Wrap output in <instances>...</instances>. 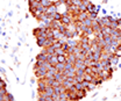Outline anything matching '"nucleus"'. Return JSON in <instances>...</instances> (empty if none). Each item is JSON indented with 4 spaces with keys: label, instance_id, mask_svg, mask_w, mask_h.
Here are the masks:
<instances>
[{
    "label": "nucleus",
    "instance_id": "aec40b11",
    "mask_svg": "<svg viewBox=\"0 0 121 101\" xmlns=\"http://www.w3.org/2000/svg\"><path fill=\"white\" fill-rule=\"evenodd\" d=\"M66 62V55H60L58 56V63H65Z\"/></svg>",
    "mask_w": 121,
    "mask_h": 101
},
{
    "label": "nucleus",
    "instance_id": "412c9836",
    "mask_svg": "<svg viewBox=\"0 0 121 101\" xmlns=\"http://www.w3.org/2000/svg\"><path fill=\"white\" fill-rule=\"evenodd\" d=\"M55 55H57V56H60V55H65V52L63 51L62 48H58V49L55 50Z\"/></svg>",
    "mask_w": 121,
    "mask_h": 101
},
{
    "label": "nucleus",
    "instance_id": "f3484780",
    "mask_svg": "<svg viewBox=\"0 0 121 101\" xmlns=\"http://www.w3.org/2000/svg\"><path fill=\"white\" fill-rule=\"evenodd\" d=\"M52 17H54V20H57V21H60V17H62V14H60V12L52 13Z\"/></svg>",
    "mask_w": 121,
    "mask_h": 101
},
{
    "label": "nucleus",
    "instance_id": "b1692460",
    "mask_svg": "<svg viewBox=\"0 0 121 101\" xmlns=\"http://www.w3.org/2000/svg\"><path fill=\"white\" fill-rule=\"evenodd\" d=\"M71 2H72V5H75V6H80L83 2H82V0H71Z\"/></svg>",
    "mask_w": 121,
    "mask_h": 101
},
{
    "label": "nucleus",
    "instance_id": "9d476101",
    "mask_svg": "<svg viewBox=\"0 0 121 101\" xmlns=\"http://www.w3.org/2000/svg\"><path fill=\"white\" fill-rule=\"evenodd\" d=\"M55 67H56V70H57L58 72H63V71L65 70V63H57V64L55 65Z\"/></svg>",
    "mask_w": 121,
    "mask_h": 101
},
{
    "label": "nucleus",
    "instance_id": "6e6552de",
    "mask_svg": "<svg viewBox=\"0 0 121 101\" xmlns=\"http://www.w3.org/2000/svg\"><path fill=\"white\" fill-rule=\"evenodd\" d=\"M48 57H49V55H45L43 52H40L36 56V60H43V62H45V60H48Z\"/></svg>",
    "mask_w": 121,
    "mask_h": 101
},
{
    "label": "nucleus",
    "instance_id": "423d86ee",
    "mask_svg": "<svg viewBox=\"0 0 121 101\" xmlns=\"http://www.w3.org/2000/svg\"><path fill=\"white\" fill-rule=\"evenodd\" d=\"M86 94H87V89H85V88L77 92V95H78V99H79V100H80V99H84V98L86 97Z\"/></svg>",
    "mask_w": 121,
    "mask_h": 101
},
{
    "label": "nucleus",
    "instance_id": "2eb2a0df",
    "mask_svg": "<svg viewBox=\"0 0 121 101\" xmlns=\"http://www.w3.org/2000/svg\"><path fill=\"white\" fill-rule=\"evenodd\" d=\"M109 27L112 29H118V28H120V26H119V23H118V21L115 20V21H112L111 22V25H109Z\"/></svg>",
    "mask_w": 121,
    "mask_h": 101
},
{
    "label": "nucleus",
    "instance_id": "f03ea898",
    "mask_svg": "<svg viewBox=\"0 0 121 101\" xmlns=\"http://www.w3.org/2000/svg\"><path fill=\"white\" fill-rule=\"evenodd\" d=\"M48 62H49L51 65H54V66H55V65L58 63V56H57V55H55V54H54V55H49V57H48Z\"/></svg>",
    "mask_w": 121,
    "mask_h": 101
},
{
    "label": "nucleus",
    "instance_id": "1a4fd4ad",
    "mask_svg": "<svg viewBox=\"0 0 121 101\" xmlns=\"http://www.w3.org/2000/svg\"><path fill=\"white\" fill-rule=\"evenodd\" d=\"M101 33H103L104 35H111L112 28L108 27V26H104V27H101Z\"/></svg>",
    "mask_w": 121,
    "mask_h": 101
},
{
    "label": "nucleus",
    "instance_id": "c756f323",
    "mask_svg": "<svg viewBox=\"0 0 121 101\" xmlns=\"http://www.w3.org/2000/svg\"><path fill=\"white\" fill-rule=\"evenodd\" d=\"M82 2H83V4L85 5V6H89V5L91 4V1H90V0H82Z\"/></svg>",
    "mask_w": 121,
    "mask_h": 101
},
{
    "label": "nucleus",
    "instance_id": "c9c22d12",
    "mask_svg": "<svg viewBox=\"0 0 121 101\" xmlns=\"http://www.w3.org/2000/svg\"><path fill=\"white\" fill-rule=\"evenodd\" d=\"M14 101H15V100H14Z\"/></svg>",
    "mask_w": 121,
    "mask_h": 101
},
{
    "label": "nucleus",
    "instance_id": "72a5a7b5",
    "mask_svg": "<svg viewBox=\"0 0 121 101\" xmlns=\"http://www.w3.org/2000/svg\"><path fill=\"white\" fill-rule=\"evenodd\" d=\"M103 2H104V4H107V2H108V0H103Z\"/></svg>",
    "mask_w": 121,
    "mask_h": 101
},
{
    "label": "nucleus",
    "instance_id": "9b49d317",
    "mask_svg": "<svg viewBox=\"0 0 121 101\" xmlns=\"http://www.w3.org/2000/svg\"><path fill=\"white\" fill-rule=\"evenodd\" d=\"M41 5H42L43 7H45V8H48V7H50V6L52 5V1H51V0H42V1H41Z\"/></svg>",
    "mask_w": 121,
    "mask_h": 101
},
{
    "label": "nucleus",
    "instance_id": "2f4dec72",
    "mask_svg": "<svg viewBox=\"0 0 121 101\" xmlns=\"http://www.w3.org/2000/svg\"><path fill=\"white\" fill-rule=\"evenodd\" d=\"M117 21H118V23H119V26L121 27V17H119V19H117Z\"/></svg>",
    "mask_w": 121,
    "mask_h": 101
},
{
    "label": "nucleus",
    "instance_id": "dca6fc26",
    "mask_svg": "<svg viewBox=\"0 0 121 101\" xmlns=\"http://www.w3.org/2000/svg\"><path fill=\"white\" fill-rule=\"evenodd\" d=\"M100 56H101V52H93V60L99 62L100 60Z\"/></svg>",
    "mask_w": 121,
    "mask_h": 101
},
{
    "label": "nucleus",
    "instance_id": "f704fd0d",
    "mask_svg": "<svg viewBox=\"0 0 121 101\" xmlns=\"http://www.w3.org/2000/svg\"><path fill=\"white\" fill-rule=\"evenodd\" d=\"M118 65H119V67H120V69H121V63H120V64H118Z\"/></svg>",
    "mask_w": 121,
    "mask_h": 101
},
{
    "label": "nucleus",
    "instance_id": "f257e3e1",
    "mask_svg": "<svg viewBox=\"0 0 121 101\" xmlns=\"http://www.w3.org/2000/svg\"><path fill=\"white\" fill-rule=\"evenodd\" d=\"M75 67H76V70H84L85 71L86 65L84 63V59H78L77 58V60H76V63H75Z\"/></svg>",
    "mask_w": 121,
    "mask_h": 101
},
{
    "label": "nucleus",
    "instance_id": "393cba45",
    "mask_svg": "<svg viewBox=\"0 0 121 101\" xmlns=\"http://www.w3.org/2000/svg\"><path fill=\"white\" fill-rule=\"evenodd\" d=\"M95 87H97V86H95V85H94L93 83H90V85L87 86V88H86V89H87V92H90V91H93V89H94Z\"/></svg>",
    "mask_w": 121,
    "mask_h": 101
},
{
    "label": "nucleus",
    "instance_id": "a878e982",
    "mask_svg": "<svg viewBox=\"0 0 121 101\" xmlns=\"http://www.w3.org/2000/svg\"><path fill=\"white\" fill-rule=\"evenodd\" d=\"M60 94H56V93H54V94H52V100L54 101H60Z\"/></svg>",
    "mask_w": 121,
    "mask_h": 101
},
{
    "label": "nucleus",
    "instance_id": "6ab92c4d",
    "mask_svg": "<svg viewBox=\"0 0 121 101\" xmlns=\"http://www.w3.org/2000/svg\"><path fill=\"white\" fill-rule=\"evenodd\" d=\"M89 17H90L91 20H95V19H98V13H97V12L89 13Z\"/></svg>",
    "mask_w": 121,
    "mask_h": 101
},
{
    "label": "nucleus",
    "instance_id": "7c9ffc66",
    "mask_svg": "<svg viewBox=\"0 0 121 101\" xmlns=\"http://www.w3.org/2000/svg\"><path fill=\"white\" fill-rule=\"evenodd\" d=\"M0 73H2V74H5V73H6V71H5V69H4V67H0Z\"/></svg>",
    "mask_w": 121,
    "mask_h": 101
},
{
    "label": "nucleus",
    "instance_id": "c85d7f7f",
    "mask_svg": "<svg viewBox=\"0 0 121 101\" xmlns=\"http://www.w3.org/2000/svg\"><path fill=\"white\" fill-rule=\"evenodd\" d=\"M2 88H6V84H5V81L1 79V80H0V89H2Z\"/></svg>",
    "mask_w": 121,
    "mask_h": 101
},
{
    "label": "nucleus",
    "instance_id": "a211bd4d",
    "mask_svg": "<svg viewBox=\"0 0 121 101\" xmlns=\"http://www.w3.org/2000/svg\"><path fill=\"white\" fill-rule=\"evenodd\" d=\"M84 80V76H78V74H76L75 76V81L76 83H82Z\"/></svg>",
    "mask_w": 121,
    "mask_h": 101
},
{
    "label": "nucleus",
    "instance_id": "7ed1b4c3",
    "mask_svg": "<svg viewBox=\"0 0 121 101\" xmlns=\"http://www.w3.org/2000/svg\"><path fill=\"white\" fill-rule=\"evenodd\" d=\"M56 12H58V8H57V6L54 5V2H52V5L47 8V13H45V14H52V13H56Z\"/></svg>",
    "mask_w": 121,
    "mask_h": 101
},
{
    "label": "nucleus",
    "instance_id": "39448f33",
    "mask_svg": "<svg viewBox=\"0 0 121 101\" xmlns=\"http://www.w3.org/2000/svg\"><path fill=\"white\" fill-rule=\"evenodd\" d=\"M44 93L48 95V97H52V94L55 93V89L52 86H47L44 89Z\"/></svg>",
    "mask_w": 121,
    "mask_h": 101
},
{
    "label": "nucleus",
    "instance_id": "20e7f679",
    "mask_svg": "<svg viewBox=\"0 0 121 101\" xmlns=\"http://www.w3.org/2000/svg\"><path fill=\"white\" fill-rule=\"evenodd\" d=\"M76 60H77V57H76L75 54H68L66 55V62H70V63L75 64Z\"/></svg>",
    "mask_w": 121,
    "mask_h": 101
},
{
    "label": "nucleus",
    "instance_id": "4be33fe9",
    "mask_svg": "<svg viewBox=\"0 0 121 101\" xmlns=\"http://www.w3.org/2000/svg\"><path fill=\"white\" fill-rule=\"evenodd\" d=\"M79 11H80V12H89V11H87V6H85L84 4H82V5L79 6Z\"/></svg>",
    "mask_w": 121,
    "mask_h": 101
},
{
    "label": "nucleus",
    "instance_id": "0eeeda50",
    "mask_svg": "<svg viewBox=\"0 0 121 101\" xmlns=\"http://www.w3.org/2000/svg\"><path fill=\"white\" fill-rule=\"evenodd\" d=\"M89 17V12H80L79 15H78V20L80 21V22H83L85 19H87Z\"/></svg>",
    "mask_w": 121,
    "mask_h": 101
},
{
    "label": "nucleus",
    "instance_id": "f8f14e48",
    "mask_svg": "<svg viewBox=\"0 0 121 101\" xmlns=\"http://www.w3.org/2000/svg\"><path fill=\"white\" fill-rule=\"evenodd\" d=\"M87 11H89V13H92V12H97V6H95V5H93V4L91 2L90 5L87 6Z\"/></svg>",
    "mask_w": 121,
    "mask_h": 101
},
{
    "label": "nucleus",
    "instance_id": "4468645a",
    "mask_svg": "<svg viewBox=\"0 0 121 101\" xmlns=\"http://www.w3.org/2000/svg\"><path fill=\"white\" fill-rule=\"evenodd\" d=\"M92 21H93V20H91L90 17H87V19H85V20L83 21V25H85L86 27H92Z\"/></svg>",
    "mask_w": 121,
    "mask_h": 101
},
{
    "label": "nucleus",
    "instance_id": "473e14b6",
    "mask_svg": "<svg viewBox=\"0 0 121 101\" xmlns=\"http://www.w3.org/2000/svg\"><path fill=\"white\" fill-rule=\"evenodd\" d=\"M60 101H69V99H60Z\"/></svg>",
    "mask_w": 121,
    "mask_h": 101
},
{
    "label": "nucleus",
    "instance_id": "5701e85b",
    "mask_svg": "<svg viewBox=\"0 0 121 101\" xmlns=\"http://www.w3.org/2000/svg\"><path fill=\"white\" fill-rule=\"evenodd\" d=\"M75 86H76V88H77L78 91L84 89V86H83V84H82V83H75Z\"/></svg>",
    "mask_w": 121,
    "mask_h": 101
},
{
    "label": "nucleus",
    "instance_id": "bb28decb",
    "mask_svg": "<svg viewBox=\"0 0 121 101\" xmlns=\"http://www.w3.org/2000/svg\"><path fill=\"white\" fill-rule=\"evenodd\" d=\"M82 84H83V86H84V88L86 89V88H87V86L90 85V81H86V80H83V81H82Z\"/></svg>",
    "mask_w": 121,
    "mask_h": 101
},
{
    "label": "nucleus",
    "instance_id": "ddd939ff",
    "mask_svg": "<svg viewBox=\"0 0 121 101\" xmlns=\"http://www.w3.org/2000/svg\"><path fill=\"white\" fill-rule=\"evenodd\" d=\"M47 38H36V43L39 46H41V48H43L44 46V42Z\"/></svg>",
    "mask_w": 121,
    "mask_h": 101
},
{
    "label": "nucleus",
    "instance_id": "cd10ccee",
    "mask_svg": "<svg viewBox=\"0 0 121 101\" xmlns=\"http://www.w3.org/2000/svg\"><path fill=\"white\" fill-rule=\"evenodd\" d=\"M76 74H78V76H84V74H85V71H84V70H76Z\"/></svg>",
    "mask_w": 121,
    "mask_h": 101
}]
</instances>
